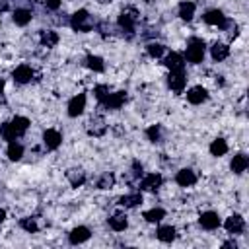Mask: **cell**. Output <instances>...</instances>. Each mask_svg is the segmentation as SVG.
<instances>
[{"instance_id":"cell-6","label":"cell","mask_w":249,"mask_h":249,"mask_svg":"<svg viewBox=\"0 0 249 249\" xmlns=\"http://www.w3.org/2000/svg\"><path fill=\"white\" fill-rule=\"evenodd\" d=\"M163 66L169 68V72H185V58L179 53H169L163 58Z\"/></svg>"},{"instance_id":"cell-9","label":"cell","mask_w":249,"mask_h":249,"mask_svg":"<svg viewBox=\"0 0 249 249\" xmlns=\"http://www.w3.org/2000/svg\"><path fill=\"white\" fill-rule=\"evenodd\" d=\"M43 144L47 150H56L62 144V134L56 128H47L43 132Z\"/></svg>"},{"instance_id":"cell-20","label":"cell","mask_w":249,"mask_h":249,"mask_svg":"<svg viewBox=\"0 0 249 249\" xmlns=\"http://www.w3.org/2000/svg\"><path fill=\"white\" fill-rule=\"evenodd\" d=\"M156 237H158L160 241H163V243H171V241L177 237V230H175L173 226H160V228L156 230Z\"/></svg>"},{"instance_id":"cell-17","label":"cell","mask_w":249,"mask_h":249,"mask_svg":"<svg viewBox=\"0 0 249 249\" xmlns=\"http://www.w3.org/2000/svg\"><path fill=\"white\" fill-rule=\"evenodd\" d=\"M247 165H249V160H247V156H245L243 152L235 154V156L231 158V161H230V169H231L235 175H241V173L247 169Z\"/></svg>"},{"instance_id":"cell-18","label":"cell","mask_w":249,"mask_h":249,"mask_svg":"<svg viewBox=\"0 0 249 249\" xmlns=\"http://www.w3.org/2000/svg\"><path fill=\"white\" fill-rule=\"evenodd\" d=\"M195 10H196V4L195 2H191V0H183L181 4H179V18L183 19V21H191L193 18H195Z\"/></svg>"},{"instance_id":"cell-23","label":"cell","mask_w":249,"mask_h":249,"mask_svg":"<svg viewBox=\"0 0 249 249\" xmlns=\"http://www.w3.org/2000/svg\"><path fill=\"white\" fill-rule=\"evenodd\" d=\"M208 150H210V154H212V156L222 158V156H226V154H228V150H230V148H228V142H226L224 138H216V140H212V142H210V148H208Z\"/></svg>"},{"instance_id":"cell-41","label":"cell","mask_w":249,"mask_h":249,"mask_svg":"<svg viewBox=\"0 0 249 249\" xmlns=\"http://www.w3.org/2000/svg\"><path fill=\"white\" fill-rule=\"evenodd\" d=\"M0 23H2V19H0Z\"/></svg>"},{"instance_id":"cell-13","label":"cell","mask_w":249,"mask_h":249,"mask_svg":"<svg viewBox=\"0 0 249 249\" xmlns=\"http://www.w3.org/2000/svg\"><path fill=\"white\" fill-rule=\"evenodd\" d=\"M86 109V93H78L68 101V117H80Z\"/></svg>"},{"instance_id":"cell-12","label":"cell","mask_w":249,"mask_h":249,"mask_svg":"<svg viewBox=\"0 0 249 249\" xmlns=\"http://www.w3.org/2000/svg\"><path fill=\"white\" fill-rule=\"evenodd\" d=\"M206 99H208V89L202 86H195L187 91V101L191 105H202Z\"/></svg>"},{"instance_id":"cell-8","label":"cell","mask_w":249,"mask_h":249,"mask_svg":"<svg viewBox=\"0 0 249 249\" xmlns=\"http://www.w3.org/2000/svg\"><path fill=\"white\" fill-rule=\"evenodd\" d=\"M224 228H226V231L231 233V235L243 233V230H245V220H243V216H239V214H231L230 218H226Z\"/></svg>"},{"instance_id":"cell-16","label":"cell","mask_w":249,"mask_h":249,"mask_svg":"<svg viewBox=\"0 0 249 249\" xmlns=\"http://www.w3.org/2000/svg\"><path fill=\"white\" fill-rule=\"evenodd\" d=\"M167 86L173 89V91H183L185 89V86H187V76H185V72H169V76H167Z\"/></svg>"},{"instance_id":"cell-22","label":"cell","mask_w":249,"mask_h":249,"mask_svg":"<svg viewBox=\"0 0 249 249\" xmlns=\"http://www.w3.org/2000/svg\"><path fill=\"white\" fill-rule=\"evenodd\" d=\"M6 156H8V160H12V161H19V160L23 158V146H21L18 140H12V142H8V148H6Z\"/></svg>"},{"instance_id":"cell-34","label":"cell","mask_w":249,"mask_h":249,"mask_svg":"<svg viewBox=\"0 0 249 249\" xmlns=\"http://www.w3.org/2000/svg\"><path fill=\"white\" fill-rule=\"evenodd\" d=\"M113 185H115V175H113V173H103V175L97 179V183H95L97 189H111Z\"/></svg>"},{"instance_id":"cell-19","label":"cell","mask_w":249,"mask_h":249,"mask_svg":"<svg viewBox=\"0 0 249 249\" xmlns=\"http://www.w3.org/2000/svg\"><path fill=\"white\" fill-rule=\"evenodd\" d=\"M210 56H212L216 62H222V60H226V58L230 56V47L224 45V43H214V45L210 47Z\"/></svg>"},{"instance_id":"cell-15","label":"cell","mask_w":249,"mask_h":249,"mask_svg":"<svg viewBox=\"0 0 249 249\" xmlns=\"http://www.w3.org/2000/svg\"><path fill=\"white\" fill-rule=\"evenodd\" d=\"M175 183H177L179 187H191V185L196 183V173H195L193 169H189V167H183V169L177 171Z\"/></svg>"},{"instance_id":"cell-25","label":"cell","mask_w":249,"mask_h":249,"mask_svg":"<svg viewBox=\"0 0 249 249\" xmlns=\"http://www.w3.org/2000/svg\"><path fill=\"white\" fill-rule=\"evenodd\" d=\"M109 228L115 230V231H124L128 228V220L124 214H113L109 218Z\"/></svg>"},{"instance_id":"cell-24","label":"cell","mask_w":249,"mask_h":249,"mask_svg":"<svg viewBox=\"0 0 249 249\" xmlns=\"http://www.w3.org/2000/svg\"><path fill=\"white\" fill-rule=\"evenodd\" d=\"M119 204L124 208H134L138 204H142V193H130V195H123L119 198Z\"/></svg>"},{"instance_id":"cell-38","label":"cell","mask_w":249,"mask_h":249,"mask_svg":"<svg viewBox=\"0 0 249 249\" xmlns=\"http://www.w3.org/2000/svg\"><path fill=\"white\" fill-rule=\"evenodd\" d=\"M222 247H233V249H235V247H237V243H235V241H226Z\"/></svg>"},{"instance_id":"cell-33","label":"cell","mask_w":249,"mask_h":249,"mask_svg":"<svg viewBox=\"0 0 249 249\" xmlns=\"http://www.w3.org/2000/svg\"><path fill=\"white\" fill-rule=\"evenodd\" d=\"M19 228L25 230L27 233H37L39 231V226H37V220L35 218H21L19 220Z\"/></svg>"},{"instance_id":"cell-11","label":"cell","mask_w":249,"mask_h":249,"mask_svg":"<svg viewBox=\"0 0 249 249\" xmlns=\"http://www.w3.org/2000/svg\"><path fill=\"white\" fill-rule=\"evenodd\" d=\"M12 78H14L16 84H29V82L33 80V70H31V66H27V64H19V66L14 68Z\"/></svg>"},{"instance_id":"cell-1","label":"cell","mask_w":249,"mask_h":249,"mask_svg":"<svg viewBox=\"0 0 249 249\" xmlns=\"http://www.w3.org/2000/svg\"><path fill=\"white\" fill-rule=\"evenodd\" d=\"M29 128V119L27 117H14L10 123H4L2 124V138L4 140H8V142H12V140H18L19 136H23L25 134V130Z\"/></svg>"},{"instance_id":"cell-5","label":"cell","mask_w":249,"mask_h":249,"mask_svg":"<svg viewBox=\"0 0 249 249\" xmlns=\"http://www.w3.org/2000/svg\"><path fill=\"white\" fill-rule=\"evenodd\" d=\"M198 224H200L204 230L212 231V230H218V228H220L222 220H220L218 212H214V210H206V212H202V214L198 216Z\"/></svg>"},{"instance_id":"cell-39","label":"cell","mask_w":249,"mask_h":249,"mask_svg":"<svg viewBox=\"0 0 249 249\" xmlns=\"http://www.w3.org/2000/svg\"><path fill=\"white\" fill-rule=\"evenodd\" d=\"M4 86H6V82H4V80H2V78H0V95H2V93H4Z\"/></svg>"},{"instance_id":"cell-27","label":"cell","mask_w":249,"mask_h":249,"mask_svg":"<svg viewBox=\"0 0 249 249\" xmlns=\"http://www.w3.org/2000/svg\"><path fill=\"white\" fill-rule=\"evenodd\" d=\"M84 62H86V66H88L89 70H93V72H103V70H105V62H103V58L97 56V54H88Z\"/></svg>"},{"instance_id":"cell-31","label":"cell","mask_w":249,"mask_h":249,"mask_svg":"<svg viewBox=\"0 0 249 249\" xmlns=\"http://www.w3.org/2000/svg\"><path fill=\"white\" fill-rule=\"evenodd\" d=\"M146 53L152 58H161L163 53H165V45H161V43H148L146 45Z\"/></svg>"},{"instance_id":"cell-35","label":"cell","mask_w":249,"mask_h":249,"mask_svg":"<svg viewBox=\"0 0 249 249\" xmlns=\"http://www.w3.org/2000/svg\"><path fill=\"white\" fill-rule=\"evenodd\" d=\"M107 93H109V88H107L105 84H99V86H95V88H93V95H95V99H97L99 103L107 97Z\"/></svg>"},{"instance_id":"cell-30","label":"cell","mask_w":249,"mask_h":249,"mask_svg":"<svg viewBox=\"0 0 249 249\" xmlns=\"http://www.w3.org/2000/svg\"><path fill=\"white\" fill-rule=\"evenodd\" d=\"M68 181L72 187H82L86 183V173L80 169H70L68 171Z\"/></svg>"},{"instance_id":"cell-3","label":"cell","mask_w":249,"mask_h":249,"mask_svg":"<svg viewBox=\"0 0 249 249\" xmlns=\"http://www.w3.org/2000/svg\"><path fill=\"white\" fill-rule=\"evenodd\" d=\"M70 27H72L74 31H80V33H88V31H91L93 21H91L88 10H78V12H74L72 18H70Z\"/></svg>"},{"instance_id":"cell-40","label":"cell","mask_w":249,"mask_h":249,"mask_svg":"<svg viewBox=\"0 0 249 249\" xmlns=\"http://www.w3.org/2000/svg\"><path fill=\"white\" fill-rule=\"evenodd\" d=\"M0 134H2V124H0Z\"/></svg>"},{"instance_id":"cell-2","label":"cell","mask_w":249,"mask_h":249,"mask_svg":"<svg viewBox=\"0 0 249 249\" xmlns=\"http://www.w3.org/2000/svg\"><path fill=\"white\" fill-rule=\"evenodd\" d=\"M206 54V43L200 39V37H191L187 41V47H185V60H189L191 64H200L202 58Z\"/></svg>"},{"instance_id":"cell-14","label":"cell","mask_w":249,"mask_h":249,"mask_svg":"<svg viewBox=\"0 0 249 249\" xmlns=\"http://www.w3.org/2000/svg\"><path fill=\"white\" fill-rule=\"evenodd\" d=\"M89 237H91V231H89V228H86V226H76V228L68 233V241H70L72 245L86 243Z\"/></svg>"},{"instance_id":"cell-36","label":"cell","mask_w":249,"mask_h":249,"mask_svg":"<svg viewBox=\"0 0 249 249\" xmlns=\"http://www.w3.org/2000/svg\"><path fill=\"white\" fill-rule=\"evenodd\" d=\"M132 175H134V177H142V175H144V167H142V163H140L138 160L132 161Z\"/></svg>"},{"instance_id":"cell-28","label":"cell","mask_w":249,"mask_h":249,"mask_svg":"<svg viewBox=\"0 0 249 249\" xmlns=\"http://www.w3.org/2000/svg\"><path fill=\"white\" fill-rule=\"evenodd\" d=\"M39 41L43 47H54L58 43V33L53 31V29H47V31H41L39 35Z\"/></svg>"},{"instance_id":"cell-7","label":"cell","mask_w":249,"mask_h":249,"mask_svg":"<svg viewBox=\"0 0 249 249\" xmlns=\"http://www.w3.org/2000/svg\"><path fill=\"white\" fill-rule=\"evenodd\" d=\"M124 101H126V91H113V93L109 91L107 97L101 101V105L105 109H121Z\"/></svg>"},{"instance_id":"cell-29","label":"cell","mask_w":249,"mask_h":249,"mask_svg":"<svg viewBox=\"0 0 249 249\" xmlns=\"http://www.w3.org/2000/svg\"><path fill=\"white\" fill-rule=\"evenodd\" d=\"M163 218H165V210L163 208H150V210L144 212V220L150 222V224H158Z\"/></svg>"},{"instance_id":"cell-4","label":"cell","mask_w":249,"mask_h":249,"mask_svg":"<svg viewBox=\"0 0 249 249\" xmlns=\"http://www.w3.org/2000/svg\"><path fill=\"white\" fill-rule=\"evenodd\" d=\"M202 19H204V23H208V25H214V27H220V29H226L231 21L224 16V12L222 10H218V8H214V10H208L204 16H202Z\"/></svg>"},{"instance_id":"cell-10","label":"cell","mask_w":249,"mask_h":249,"mask_svg":"<svg viewBox=\"0 0 249 249\" xmlns=\"http://www.w3.org/2000/svg\"><path fill=\"white\" fill-rule=\"evenodd\" d=\"M163 183V177L160 173H148V175H142L140 179V191H156L160 189Z\"/></svg>"},{"instance_id":"cell-32","label":"cell","mask_w":249,"mask_h":249,"mask_svg":"<svg viewBox=\"0 0 249 249\" xmlns=\"http://www.w3.org/2000/svg\"><path fill=\"white\" fill-rule=\"evenodd\" d=\"M146 138H148L150 142H154V144L161 142V126H160V124H150V126L146 128Z\"/></svg>"},{"instance_id":"cell-37","label":"cell","mask_w":249,"mask_h":249,"mask_svg":"<svg viewBox=\"0 0 249 249\" xmlns=\"http://www.w3.org/2000/svg\"><path fill=\"white\" fill-rule=\"evenodd\" d=\"M60 4H62V0H45V6H47V10H58L60 8Z\"/></svg>"},{"instance_id":"cell-26","label":"cell","mask_w":249,"mask_h":249,"mask_svg":"<svg viewBox=\"0 0 249 249\" xmlns=\"http://www.w3.org/2000/svg\"><path fill=\"white\" fill-rule=\"evenodd\" d=\"M117 23H119V27H121L123 31H126V33H134V16H130L128 12H123V14L119 16Z\"/></svg>"},{"instance_id":"cell-21","label":"cell","mask_w":249,"mask_h":249,"mask_svg":"<svg viewBox=\"0 0 249 249\" xmlns=\"http://www.w3.org/2000/svg\"><path fill=\"white\" fill-rule=\"evenodd\" d=\"M31 18H33V14H31V10H25V8H16L14 10V14H12V19H14V23L16 25H27L29 21H31Z\"/></svg>"}]
</instances>
